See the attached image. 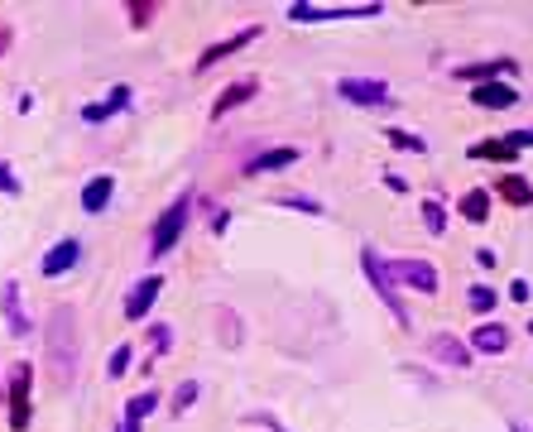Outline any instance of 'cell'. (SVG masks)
Returning <instances> with one entry per match:
<instances>
[{
	"label": "cell",
	"instance_id": "21",
	"mask_svg": "<svg viewBox=\"0 0 533 432\" xmlns=\"http://www.w3.org/2000/svg\"><path fill=\"white\" fill-rule=\"evenodd\" d=\"M461 216L471 226H480V221H490V192L486 188H471V192H461Z\"/></svg>",
	"mask_w": 533,
	"mask_h": 432
},
{
	"label": "cell",
	"instance_id": "9",
	"mask_svg": "<svg viewBox=\"0 0 533 432\" xmlns=\"http://www.w3.org/2000/svg\"><path fill=\"white\" fill-rule=\"evenodd\" d=\"M428 356L452 365V370H471V346H466L461 337H452V331H432L428 337Z\"/></svg>",
	"mask_w": 533,
	"mask_h": 432
},
{
	"label": "cell",
	"instance_id": "26",
	"mask_svg": "<svg viewBox=\"0 0 533 432\" xmlns=\"http://www.w3.org/2000/svg\"><path fill=\"white\" fill-rule=\"evenodd\" d=\"M385 140H390L394 149H404V154H428V140L409 135V130H385Z\"/></svg>",
	"mask_w": 533,
	"mask_h": 432
},
{
	"label": "cell",
	"instance_id": "5",
	"mask_svg": "<svg viewBox=\"0 0 533 432\" xmlns=\"http://www.w3.org/2000/svg\"><path fill=\"white\" fill-rule=\"evenodd\" d=\"M264 34V29L260 25H245V29H236V34H226V39H216V44H207L202 48V54H197V63H192V73H212L216 68V63H222V58H231V54H241V48L245 44H255Z\"/></svg>",
	"mask_w": 533,
	"mask_h": 432
},
{
	"label": "cell",
	"instance_id": "24",
	"mask_svg": "<svg viewBox=\"0 0 533 432\" xmlns=\"http://www.w3.org/2000/svg\"><path fill=\"white\" fill-rule=\"evenodd\" d=\"M154 15H159V0H130V5H125V20L135 29H149V25H154Z\"/></svg>",
	"mask_w": 533,
	"mask_h": 432
},
{
	"label": "cell",
	"instance_id": "4",
	"mask_svg": "<svg viewBox=\"0 0 533 432\" xmlns=\"http://www.w3.org/2000/svg\"><path fill=\"white\" fill-rule=\"evenodd\" d=\"M29 389H35V365L15 360L10 365V385H5V404H10V427L25 432L35 423V404H29Z\"/></svg>",
	"mask_w": 533,
	"mask_h": 432
},
{
	"label": "cell",
	"instance_id": "29",
	"mask_svg": "<svg viewBox=\"0 0 533 432\" xmlns=\"http://www.w3.org/2000/svg\"><path fill=\"white\" fill-rule=\"evenodd\" d=\"M197 394H202V389H197V379H183V385L173 389V398H169L173 413H188V408L197 404Z\"/></svg>",
	"mask_w": 533,
	"mask_h": 432
},
{
	"label": "cell",
	"instance_id": "14",
	"mask_svg": "<svg viewBox=\"0 0 533 432\" xmlns=\"http://www.w3.org/2000/svg\"><path fill=\"white\" fill-rule=\"evenodd\" d=\"M255 92H260V77H236V82H231V87H222V96L212 102V121H222V115H231L236 106H245Z\"/></svg>",
	"mask_w": 533,
	"mask_h": 432
},
{
	"label": "cell",
	"instance_id": "32",
	"mask_svg": "<svg viewBox=\"0 0 533 432\" xmlns=\"http://www.w3.org/2000/svg\"><path fill=\"white\" fill-rule=\"evenodd\" d=\"M279 202H284V207H293V211L322 216V202H318V197H303V192H284V197H279Z\"/></svg>",
	"mask_w": 533,
	"mask_h": 432
},
{
	"label": "cell",
	"instance_id": "41",
	"mask_svg": "<svg viewBox=\"0 0 533 432\" xmlns=\"http://www.w3.org/2000/svg\"><path fill=\"white\" fill-rule=\"evenodd\" d=\"M528 331H533V322H528Z\"/></svg>",
	"mask_w": 533,
	"mask_h": 432
},
{
	"label": "cell",
	"instance_id": "2",
	"mask_svg": "<svg viewBox=\"0 0 533 432\" xmlns=\"http://www.w3.org/2000/svg\"><path fill=\"white\" fill-rule=\"evenodd\" d=\"M188 211H192V192L173 197V202L159 211L154 231H149V260H163V255H169L173 245L183 241V231H188Z\"/></svg>",
	"mask_w": 533,
	"mask_h": 432
},
{
	"label": "cell",
	"instance_id": "40",
	"mask_svg": "<svg viewBox=\"0 0 533 432\" xmlns=\"http://www.w3.org/2000/svg\"><path fill=\"white\" fill-rule=\"evenodd\" d=\"M514 432H528V427H519V423H514Z\"/></svg>",
	"mask_w": 533,
	"mask_h": 432
},
{
	"label": "cell",
	"instance_id": "37",
	"mask_svg": "<svg viewBox=\"0 0 533 432\" xmlns=\"http://www.w3.org/2000/svg\"><path fill=\"white\" fill-rule=\"evenodd\" d=\"M385 182H390L394 192H404V188H409V178H404V173H385Z\"/></svg>",
	"mask_w": 533,
	"mask_h": 432
},
{
	"label": "cell",
	"instance_id": "8",
	"mask_svg": "<svg viewBox=\"0 0 533 432\" xmlns=\"http://www.w3.org/2000/svg\"><path fill=\"white\" fill-rule=\"evenodd\" d=\"M390 274H394V284H409V289H419L428 298L442 289V279H438V270H432L428 260H390Z\"/></svg>",
	"mask_w": 533,
	"mask_h": 432
},
{
	"label": "cell",
	"instance_id": "23",
	"mask_svg": "<svg viewBox=\"0 0 533 432\" xmlns=\"http://www.w3.org/2000/svg\"><path fill=\"white\" fill-rule=\"evenodd\" d=\"M471 159H490V163H514L519 154L505 144V140H480V144H471Z\"/></svg>",
	"mask_w": 533,
	"mask_h": 432
},
{
	"label": "cell",
	"instance_id": "39",
	"mask_svg": "<svg viewBox=\"0 0 533 432\" xmlns=\"http://www.w3.org/2000/svg\"><path fill=\"white\" fill-rule=\"evenodd\" d=\"M115 432H140V423H130V418H121V423H115Z\"/></svg>",
	"mask_w": 533,
	"mask_h": 432
},
{
	"label": "cell",
	"instance_id": "20",
	"mask_svg": "<svg viewBox=\"0 0 533 432\" xmlns=\"http://www.w3.org/2000/svg\"><path fill=\"white\" fill-rule=\"evenodd\" d=\"M130 106V87H125V82H121V87H111V96H106V102L102 106H87V111H82V121H87V125H102L106 121V115H115V111H125Z\"/></svg>",
	"mask_w": 533,
	"mask_h": 432
},
{
	"label": "cell",
	"instance_id": "25",
	"mask_svg": "<svg viewBox=\"0 0 533 432\" xmlns=\"http://www.w3.org/2000/svg\"><path fill=\"white\" fill-rule=\"evenodd\" d=\"M149 346H154V351H149V360L169 356V346H173V327H169V322H154V327H149Z\"/></svg>",
	"mask_w": 533,
	"mask_h": 432
},
{
	"label": "cell",
	"instance_id": "7",
	"mask_svg": "<svg viewBox=\"0 0 533 432\" xmlns=\"http://www.w3.org/2000/svg\"><path fill=\"white\" fill-rule=\"evenodd\" d=\"M337 96L351 102V106H390V82H380V77H341Z\"/></svg>",
	"mask_w": 533,
	"mask_h": 432
},
{
	"label": "cell",
	"instance_id": "30",
	"mask_svg": "<svg viewBox=\"0 0 533 432\" xmlns=\"http://www.w3.org/2000/svg\"><path fill=\"white\" fill-rule=\"evenodd\" d=\"M130 360H135V351H130V346H115V351H111V360H106V375H111V379L130 375Z\"/></svg>",
	"mask_w": 533,
	"mask_h": 432
},
{
	"label": "cell",
	"instance_id": "31",
	"mask_svg": "<svg viewBox=\"0 0 533 432\" xmlns=\"http://www.w3.org/2000/svg\"><path fill=\"white\" fill-rule=\"evenodd\" d=\"M216 322H222V341H226V346H241V322H236V312L216 308Z\"/></svg>",
	"mask_w": 533,
	"mask_h": 432
},
{
	"label": "cell",
	"instance_id": "13",
	"mask_svg": "<svg viewBox=\"0 0 533 432\" xmlns=\"http://www.w3.org/2000/svg\"><path fill=\"white\" fill-rule=\"evenodd\" d=\"M77 260H82V241H77V236H68V241H58L54 250H48V255L39 260V274H44V279H58V274H68Z\"/></svg>",
	"mask_w": 533,
	"mask_h": 432
},
{
	"label": "cell",
	"instance_id": "22",
	"mask_svg": "<svg viewBox=\"0 0 533 432\" xmlns=\"http://www.w3.org/2000/svg\"><path fill=\"white\" fill-rule=\"evenodd\" d=\"M159 404H163V394H159V389H144V394H135V398L125 404V418H130V423H144Z\"/></svg>",
	"mask_w": 533,
	"mask_h": 432
},
{
	"label": "cell",
	"instance_id": "17",
	"mask_svg": "<svg viewBox=\"0 0 533 432\" xmlns=\"http://www.w3.org/2000/svg\"><path fill=\"white\" fill-rule=\"evenodd\" d=\"M471 102L480 111H509V106H519V92L509 82H480V87H471Z\"/></svg>",
	"mask_w": 533,
	"mask_h": 432
},
{
	"label": "cell",
	"instance_id": "12",
	"mask_svg": "<svg viewBox=\"0 0 533 432\" xmlns=\"http://www.w3.org/2000/svg\"><path fill=\"white\" fill-rule=\"evenodd\" d=\"M0 318H5L10 337H29V331H35V322H29L25 308H20V284H15V279L0 284Z\"/></svg>",
	"mask_w": 533,
	"mask_h": 432
},
{
	"label": "cell",
	"instance_id": "16",
	"mask_svg": "<svg viewBox=\"0 0 533 432\" xmlns=\"http://www.w3.org/2000/svg\"><path fill=\"white\" fill-rule=\"evenodd\" d=\"M111 197H115V178L111 173H92L77 202H82V211H87V216H102L111 207Z\"/></svg>",
	"mask_w": 533,
	"mask_h": 432
},
{
	"label": "cell",
	"instance_id": "19",
	"mask_svg": "<svg viewBox=\"0 0 533 432\" xmlns=\"http://www.w3.org/2000/svg\"><path fill=\"white\" fill-rule=\"evenodd\" d=\"M495 192H499V202H509V207H533V182L524 173H505L495 182Z\"/></svg>",
	"mask_w": 533,
	"mask_h": 432
},
{
	"label": "cell",
	"instance_id": "34",
	"mask_svg": "<svg viewBox=\"0 0 533 432\" xmlns=\"http://www.w3.org/2000/svg\"><path fill=\"white\" fill-rule=\"evenodd\" d=\"M245 423H255V427H270V432H289L284 423L274 418V413H245Z\"/></svg>",
	"mask_w": 533,
	"mask_h": 432
},
{
	"label": "cell",
	"instance_id": "1",
	"mask_svg": "<svg viewBox=\"0 0 533 432\" xmlns=\"http://www.w3.org/2000/svg\"><path fill=\"white\" fill-rule=\"evenodd\" d=\"M77 360H82V341H77V312L68 303H58L44 322V370L54 389H73L77 379Z\"/></svg>",
	"mask_w": 533,
	"mask_h": 432
},
{
	"label": "cell",
	"instance_id": "33",
	"mask_svg": "<svg viewBox=\"0 0 533 432\" xmlns=\"http://www.w3.org/2000/svg\"><path fill=\"white\" fill-rule=\"evenodd\" d=\"M505 144L514 149V154H519V149H528V144H533V125H524V130H509Z\"/></svg>",
	"mask_w": 533,
	"mask_h": 432
},
{
	"label": "cell",
	"instance_id": "3",
	"mask_svg": "<svg viewBox=\"0 0 533 432\" xmlns=\"http://www.w3.org/2000/svg\"><path fill=\"white\" fill-rule=\"evenodd\" d=\"M360 270H365V279H370V289L380 293V303L390 308V318H394L399 327H409V308H404V298H399V284H394L390 264L380 260V250H370V245H365V250H360Z\"/></svg>",
	"mask_w": 533,
	"mask_h": 432
},
{
	"label": "cell",
	"instance_id": "35",
	"mask_svg": "<svg viewBox=\"0 0 533 432\" xmlns=\"http://www.w3.org/2000/svg\"><path fill=\"white\" fill-rule=\"evenodd\" d=\"M0 192H20V178L10 173V163H0Z\"/></svg>",
	"mask_w": 533,
	"mask_h": 432
},
{
	"label": "cell",
	"instance_id": "15",
	"mask_svg": "<svg viewBox=\"0 0 533 432\" xmlns=\"http://www.w3.org/2000/svg\"><path fill=\"white\" fill-rule=\"evenodd\" d=\"M509 73H519V63H514V58L461 63V68H457V77H461V82H471V87H480V82H499V77H509Z\"/></svg>",
	"mask_w": 533,
	"mask_h": 432
},
{
	"label": "cell",
	"instance_id": "11",
	"mask_svg": "<svg viewBox=\"0 0 533 432\" xmlns=\"http://www.w3.org/2000/svg\"><path fill=\"white\" fill-rule=\"evenodd\" d=\"M509 341H514V331H509L505 322H480L466 346H471V356H476V351H480V356H505Z\"/></svg>",
	"mask_w": 533,
	"mask_h": 432
},
{
	"label": "cell",
	"instance_id": "36",
	"mask_svg": "<svg viewBox=\"0 0 533 432\" xmlns=\"http://www.w3.org/2000/svg\"><path fill=\"white\" fill-rule=\"evenodd\" d=\"M509 298H514V303H528V279H514V284H509Z\"/></svg>",
	"mask_w": 533,
	"mask_h": 432
},
{
	"label": "cell",
	"instance_id": "28",
	"mask_svg": "<svg viewBox=\"0 0 533 432\" xmlns=\"http://www.w3.org/2000/svg\"><path fill=\"white\" fill-rule=\"evenodd\" d=\"M466 303H471V312H495V303H499V293H495L490 284H476L471 293H466Z\"/></svg>",
	"mask_w": 533,
	"mask_h": 432
},
{
	"label": "cell",
	"instance_id": "38",
	"mask_svg": "<svg viewBox=\"0 0 533 432\" xmlns=\"http://www.w3.org/2000/svg\"><path fill=\"white\" fill-rule=\"evenodd\" d=\"M10 39H15V34H10V25H0V54L10 48Z\"/></svg>",
	"mask_w": 533,
	"mask_h": 432
},
{
	"label": "cell",
	"instance_id": "10",
	"mask_svg": "<svg viewBox=\"0 0 533 432\" xmlns=\"http://www.w3.org/2000/svg\"><path fill=\"white\" fill-rule=\"evenodd\" d=\"M159 293H163V279H159V274H144L140 284L125 293V318H130V322H144L149 312H154Z\"/></svg>",
	"mask_w": 533,
	"mask_h": 432
},
{
	"label": "cell",
	"instance_id": "18",
	"mask_svg": "<svg viewBox=\"0 0 533 432\" xmlns=\"http://www.w3.org/2000/svg\"><path fill=\"white\" fill-rule=\"evenodd\" d=\"M298 163V149H264V154H255L245 163V178H255V173H279V169H293Z\"/></svg>",
	"mask_w": 533,
	"mask_h": 432
},
{
	"label": "cell",
	"instance_id": "6",
	"mask_svg": "<svg viewBox=\"0 0 533 432\" xmlns=\"http://www.w3.org/2000/svg\"><path fill=\"white\" fill-rule=\"evenodd\" d=\"M385 10V5H289V20H298V25H312V20H375V15Z\"/></svg>",
	"mask_w": 533,
	"mask_h": 432
},
{
	"label": "cell",
	"instance_id": "27",
	"mask_svg": "<svg viewBox=\"0 0 533 432\" xmlns=\"http://www.w3.org/2000/svg\"><path fill=\"white\" fill-rule=\"evenodd\" d=\"M423 226H428V236H442L447 231V211H442V202H432V197H423Z\"/></svg>",
	"mask_w": 533,
	"mask_h": 432
}]
</instances>
